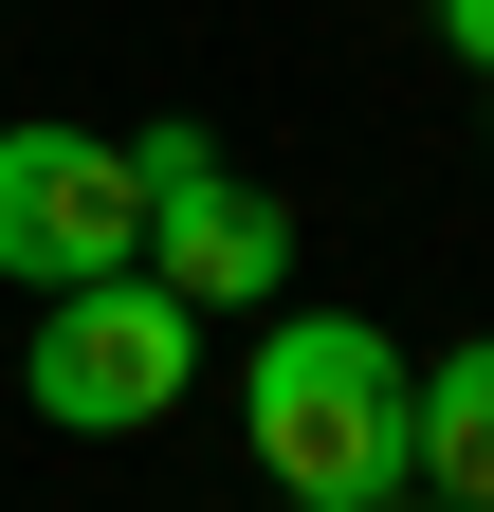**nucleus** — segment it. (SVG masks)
Wrapping results in <instances>:
<instances>
[{
  "label": "nucleus",
  "instance_id": "obj_1",
  "mask_svg": "<svg viewBox=\"0 0 494 512\" xmlns=\"http://www.w3.org/2000/svg\"><path fill=\"white\" fill-rule=\"evenodd\" d=\"M238 439L275 494H403L421 476V366L366 311H275L238 366Z\"/></svg>",
  "mask_w": 494,
  "mask_h": 512
},
{
  "label": "nucleus",
  "instance_id": "obj_2",
  "mask_svg": "<svg viewBox=\"0 0 494 512\" xmlns=\"http://www.w3.org/2000/svg\"><path fill=\"white\" fill-rule=\"evenodd\" d=\"M37 421L55 439H147L183 384H202V311H183L165 275H74V293H37Z\"/></svg>",
  "mask_w": 494,
  "mask_h": 512
},
{
  "label": "nucleus",
  "instance_id": "obj_3",
  "mask_svg": "<svg viewBox=\"0 0 494 512\" xmlns=\"http://www.w3.org/2000/svg\"><path fill=\"white\" fill-rule=\"evenodd\" d=\"M129 165H147V256L129 275H165L183 311H275L293 293V202L275 183H238L202 128H129Z\"/></svg>",
  "mask_w": 494,
  "mask_h": 512
},
{
  "label": "nucleus",
  "instance_id": "obj_4",
  "mask_svg": "<svg viewBox=\"0 0 494 512\" xmlns=\"http://www.w3.org/2000/svg\"><path fill=\"white\" fill-rule=\"evenodd\" d=\"M129 256H147V165L110 128H0V275L74 293V275H129Z\"/></svg>",
  "mask_w": 494,
  "mask_h": 512
},
{
  "label": "nucleus",
  "instance_id": "obj_5",
  "mask_svg": "<svg viewBox=\"0 0 494 512\" xmlns=\"http://www.w3.org/2000/svg\"><path fill=\"white\" fill-rule=\"evenodd\" d=\"M421 494H458V512H494V330L421 366Z\"/></svg>",
  "mask_w": 494,
  "mask_h": 512
},
{
  "label": "nucleus",
  "instance_id": "obj_6",
  "mask_svg": "<svg viewBox=\"0 0 494 512\" xmlns=\"http://www.w3.org/2000/svg\"><path fill=\"white\" fill-rule=\"evenodd\" d=\"M421 19H440V55H458V74H494V0H421Z\"/></svg>",
  "mask_w": 494,
  "mask_h": 512
},
{
  "label": "nucleus",
  "instance_id": "obj_7",
  "mask_svg": "<svg viewBox=\"0 0 494 512\" xmlns=\"http://www.w3.org/2000/svg\"><path fill=\"white\" fill-rule=\"evenodd\" d=\"M293 512H385V494H293Z\"/></svg>",
  "mask_w": 494,
  "mask_h": 512
},
{
  "label": "nucleus",
  "instance_id": "obj_8",
  "mask_svg": "<svg viewBox=\"0 0 494 512\" xmlns=\"http://www.w3.org/2000/svg\"><path fill=\"white\" fill-rule=\"evenodd\" d=\"M385 512H458V494H421V476H403V494H385Z\"/></svg>",
  "mask_w": 494,
  "mask_h": 512
}]
</instances>
